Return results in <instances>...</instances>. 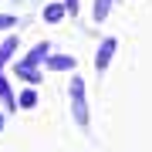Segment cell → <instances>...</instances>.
<instances>
[{
	"label": "cell",
	"instance_id": "2",
	"mask_svg": "<svg viewBox=\"0 0 152 152\" xmlns=\"http://www.w3.org/2000/svg\"><path fill=\"white\" fill-rule=\"evenodd\" d=\"M115 51H118V37H105L102 44H98V54H95V68L98 71H108Z\"/></svg>",
	"mask_w": 152,
	"mask_h": 152
},
{
	"label": "cell",
	"instance_id": "4",
	"mask_svg": "<svg viewBox=\"0 0 152 152\" xmlns=\"http://www.w3.org/2000/svg\"><path fill=\"white\" fill-rule=\"evenodd\" d=\"M14 75H17V78H24L27 85H37V81H41V71H34V64H27V61L14 64Z\"/></svg>",
	"mask_w": 152,
	"mask_h": 152
},
{
	"label": "cell",
	"instance_id": "10",
	"mask_svg": "<svg viewBox=\"0 0 152 152\" xmlns=\"http://www.w3.org/2000/svg\"><path fill=\"white\" fill-rule=\"evenodd\" d=\"M34 105H37V91L34 88H27V91L17 98V108H34Z\"/></svg>",
	"mask_w": 152,
	"mask_h": 152
},
{
	"label": "cell",
	"instance_id": "8",
	"mask_svg": "<svg viewBox=\"0 0 152 152\" xmlns=\"http://www.w3.org/2000/svg\"><path fill=\"white\" fill-rule=\"evenodd\" d=\"M108 10H112V0H95V10H91L95 24H102L105 17H108Z\"/></svg>",
	"mask_w": 152,
	"mask_h": 152
},
{
	"label": "cell",
	"instance_id": "12",
	"mask_svg": "<svg viewBox=\"0 0 152 152\" xmlns=\"http://www.w3.org/2000/svg\"><path fill=\"white\" fill-rule=\"evenodd\" d=\"M0 129H4V115H0Z\"/></svg>",
	"mask_w": 152,
	"mask_h": 152
},
{
	"label": "cell",
	"instance_id": "1",
	"mask_svg": "<svg viewBox=\"0 0 152 152\" xmlns=\"http://www.w3.org/2000/svg\"><path fill=\"white\" fill-rule=\"evenodd\" d=\"M71 115H75V122H78V129H88V102H85V78H71Z\"/></svg>",
	"mask_w": 152,
	"mask_h": 152
},
{
	"label": "cell",
	"instance_id": "6",
	"mask_svg": "<svg viewBox=\"0 0 152 152\" xmlns=\"http://www.w3.org/2000/svg\"><path fill=\"white\" fill-rule=\"evenodd\" d=\"M14 51H17V37H14V34H10V37H7L4 44H0V68H4L7 61L14 58Z\"/></svg>",
	"mask_w": 152,
	"mask_h": 152
},
{
	"label": "cell",
	"instance_id": "11",
	"mask_svg": "<svg viewBox=\"0 0 152 152\" xmlns=\"http://www.w3.org/2000/svg\"><path fill=\"white\" fill-rule=\"evenodd\" d=\"M14 24H17V17H14V14H0V31H10Z\"/></svg>",
	"mask_w": 152,
	"mask_h": 152
},
{
	"label": "cell",
	"instance_id": "7",
	"mask_svg": "<svg viewBox=\"0 0 152 152\" xmlns=\"http://www.w3.org/2000/svg\"><path fill=\"white\" fill-rule=\"evenodd\" d=\"M0 98H4V105H10V112L17 108V98H14V91H10V81H7L4 75H0Z\"/></svg>",
	"mask_w": 152,
	"mask_h": 152
},
{
	"label": "cell",
	"instance_id": "3",
	"mask_svg": "<svg viewBox=\"0 0 152 152\" xmlns=\"http://www.w3.org/2000/svg\"><path fill=\"white\" fill-rule=\"evenodd\" d=\"M75 64H78V61L71 54H51L48 58V68L51 71H75Z\"/></svg>",
	"mask_w": 152,
	"mask_h": 152
},
{
	"label": "cell",
	"instance_id": "9",
	"mask_svg": "<svg viewBox=\"0 0 152 152\" xmlns=\"http://www.w3.org/2000/svg\"><path fill=\"white\" fill-rule=\"evenodd\" d=\"M48 51H51L48 44H37V48H34L31 54H27V64H34V68H37L41 61H48Z\"/></svg>",
	"mask_w": 152,
	"mask_h": 152
},
{
	"label": "cell",
	"instance_id": "5",
	"mask_svg": "<svg viewBox=\"0 0 152 152\" xmlns=\"http://www.w3.org/2000/svg\"><path fill=\"white\" fill-rule=\"evenodd\" d=\"M64 14H68L64 4H48V7H44V20H48V24H58Z\"/></svg>",
	"mask_w": 152,
	"mask_h": 152
}]
</instances>
